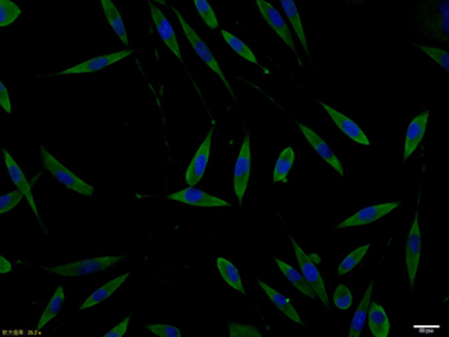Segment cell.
<instances>
[{"label": "cell", "instance_id": "17", "mask_svg": "<svg viewBox=\"0 0 449 337\" xmlns=\"http://www.w3.org/2000/svg\"><path fill=\"white\" fill-rule=\"evenodd\" d=\"M258 285L261 286V288L264 290L266 295L269 296V299L271 300L272 304L276 307V308L288 317L289 319H292L293 322L300 324V326H305V323L300 318V313L297 312V309L294 308L292 302L289 298H286L285 295L278 293V290H275L273 287L267 285L264 281L257 280Z\"/></svg>", "mask_w": 449, "mask_h": 337}, {"label": "cell", "instance_id": "32", "mask_svg": "<svg viewBox=\"0 0 449 337\" xmlns=\"http://www.w3.org/2000/svg\"><path fill=\"white\" fill-rule=\"evenodd\" d=\"M334 304L340 310H348L353 305V294L350 288L345 285H338L334 293Z\"/></svg>", "mask_w": 449, "mask_h": 337}, {"label": "cell", "instance_id": "6", "mask_svg": "<svg viewBox=\"0 0 449 337\" xmlns=\"http://www.w3.org/2000/svg\"><path fill=\"white\" fill-rule=\"evenodd\" d=\"M250 168H252V151H250V135L244 136L242 148L234 167V194L239 207H242L244 196L250 185Z\"/></svg>", "mask_w": 449, "mask_h": 337}, {"label": "cell", "instance_id": "25", "mask_svg": "<svg viewBox=\"0 0 449 337\" xmlns=\"http://www.w3.org/2000/svg\"><path fill=\"white\" fill-rule=\"evenodd\" d=\"M294 160H295L294 149L292 146H286L285 149H283V151L280 153L275 168H273L272 181L275 184H278V182L286 184L288 182V177H289V173H290V170L294 165Z\"/></svg>", "mask_w": 449, "mask_h": 337}, {"label": "cell", "instance_id": "27", "mask_svg": "<svg viewBox=\"0 0 449 337\" xmlns=\"http://www.w3.org/2000/svg\"><path fill=\"white\" fill-rule=\"evenodd\" d=\"M221 35L222 37L225 39V42L228 43V46H230L233 51H235L239 57L245 59V61H248V62L253 63V65H259L256 54H254L250 46L244 43V42H242L238 36L231 34V32H228L226 30H222Z\"/></svg>", "mask_w": 449, "mask_h": 337}, {"label": "cell", "instance_id": "3", "mask_svg": "<svg viewBox=\"0 0 449 337\" xmlns=\"http://www.w3.org/2000/svg\"><path fill=\"white\" fill-rule=\"evenodd\" d=\"M171 9L173 11V13L176 15V17H178V22H180V25H181V29L184 31V35L186 36L187 42L192 45V51H195L197 56L207 65V67H209V68L221 79L222 84L228 89V91L230 93V95L233 96V99H235V93L233 91V87L230 85L228 79L225 77V73L222 72L221 67L219 65V62H217V59L214 57V53L208 48L207 44L204 43V42L202 40V37L194 31L192 26H190L185 18H184V15L180 13V11H178L176 8L173 7H171Z\"/></svg>", "mask_w": 449, "mask_h": 337}, {"label": "cell", "instance_id": "22", "mask_svg": "<svg viewBox=\"0 0 449 337\" xmlns=\"http://www.w3.org/2000/svg\"><path fill=\"white\" fill-rule=\"evenodd\" d=\"M275 262L278 265V269L285 276L286 280L289 281L293 286L297 287V290L300 291V294L306 295L309 299H317V295L312 290V287L309 286L308 282L305 280L302 273L298 272L290 265H288L283 259L275 257Z\"/></svg>", "mask_w": 449, "mask_h": 337}, {"label": "cell", "instance_id": "7", "mask_svg": "<svg viewBox=\"0 0 449 337\" xmlns=\"http://www.w3.org/2000/svg\"><path fill=\"white\" fill-rule=\"evenodd\" d=\"M256 4L266 23L278 34V37L286 44V46H289V49L298 57V51L295 48V42H294L292 31L286 25L283 15L278 13L276 8L273 7L271 3H269L266 0H256Z\"/></svg>", "mask_w": 449, "mask_h": 337}, {"label": "cell", "instance_id": "2", "mask_svg": "<svg viewBox=\"0 0 449 337\" xmlns=\"http://www.w3.org/2000/svg\"><path fill=\"white\" fill-rule=\"evenodd\" d=\"M125 258H126L125 255H103V257H95V258L82 259L79 262L67 263V265L44 267V269L62 277H80L90 273L104 272Z\"/></svg>", "mask_w": 449, "mask_h": 337}, {"label": "cell", "instance_id": "24", "mask_svg": "<svg viewBox=\"0 0 449 337\" xmlns=\"http://www.w3.org/2000/svg\"><path fill=\"white\" fill-rule=\"evenodd\" d=\"M217 268L221 274L222 280L225 281L228 286L234 288L240 294L247 295L244 285H242V276L238 271V268L233 265V262H230L228 259L223 258V257H219L217 258Z\"/></svg>", "mask_w": 449, "mask_h": 337}, {"label": "cell", "instance_id": "19", "mask_svg": "<svg viewBox=\"0 0 449 337\" xmlns=\"http://www.w3.org/2000/svg\"><path fill=\"white\" fill-rule=\"evenodd\" d=\"M130 272L123 273L121 276L116 277L113 280L109 281L106 285L99 287L98 290H95L93 294L90 295L85 302L81 304L80 310H85V309L93 308L95 305H98L100 303L106 302L112 295L122 286V284L128 280Z\"/></svg>", "mask_w": 449, "mask_h": 337}, {"label": "cell", "instance_id": "37", "mask_svg": "<svg viewBox=\"0 0 449 337\" xmlns=\"http://www.w3.org/2000/svg\"><path fill=\"white\" fill-rule=\"evenodd\" d=\"M0 107L3 108L8 115H12V113H13V108H12V103H11L9 91H8L7 87L4 85L3 81H0Z\"/></svg>", "mask_w": 449, "mask_h": 337}, {"label": "cell", "instance_id": "23", "mask_svg": "<svg viewBox=\"0 0 449 337\" xmlns=\"http://www.w3.org/2000/svg\"><path fill=\"white\" fill-rule=\"evenodd\" d=\"M281 6H283L286 17H288V20H289L293 29H294V32L297 34L300 45L309 54V46H308V42H307L306 31H305V26H303L300 11H298L295 1H293V0H281Z\"/></svg>", "mask_w": 449, "mask_h": 337}, {"label": "cell", "instance_id": "31", "mask_svg": "<svg viewBox=\"0 0 449 337\" xmlns=\"http://www.w3.org/2000/svg\"><path fill=\"white\" fill-rule=\"evenodd\" d=\"M416 45L420 51H424L428 57L431 58L434 62H436L438 65L443 67V70L445 72L449 71V54L448 51L441 49V48H436V46H429V45H424V44H416Z\"/></svg>", "mask_w": 449, "mask_h": 337}, {"label": "cell", "instance_id": "4", "mask_svg": "<svg viewBox=\"0 0 449 337\" xmlns=\"http://www.w3.org/2000/svg\"><path fill=\"white\" fill-rule=\"evenodd\" d=\"M290 240H292L293 249H294V253H295V258H297V262L300 265V272L303 274L305 280L308 282L309 286L312 287V290L317 295V298L320 299L322 305L330 309L326 286H325V282H324V279L321 276L319 268L316 266L314 255H308L306 251L300 248V244L293 237Z\"/></svg>", "mask_w": 449, "mask_h": 337}, {"label": "cell", "instance_id": "34", "mask_svg": "<svg viewBox=\"0 0 449 337\" xmlns=\"http://www.w3.org/2000/svg\"><path fill=\"white\" fill-rule=\"evenodd\" d=\"M23 198H25V195L20 190L11 191L8 194L3 195L0 198V215H6L12 209H15L23 201Z\"/></svg>", "mask_w": 449, "mask_h": 337}, {"label": "cell", "instance_id": "15", "mask_svg": "<svg viewBox=\"0 0 449 337\" xmlns=\"http://www.w3.org/2000/svg\"><path fill=\"white\" fill-rule=\"evenodd\" d=\"M319 103H320L321 107L324 108V110L330 115V118L334 121V123L338 126V129H340V131L345 136L350 137V140L355 141V143L366 145V146L370 145V140H369L367 135L364 134L362 129L352 118L343 115L342 112L330 107L328 104L324 103L322 101H319Z\"/></svg>", "mask_w": 449, "mask_h": 337}, {"label": "cell", "instance_id": "20", "mask_svg": "<svg viewBox=\"0 0 449 337\" xmlns=\"http://www.w3.org/2000/svg\"><path fill=\"white\" fill-rule=\"evenodd\" d=\"M100 6H102L103 15L106 17V20H107L108 23H109V26L113 30L116 36L121 40L122 43L128 46V44H130L128 31H126V27H125V22H123V18H122L118 8L114 6V3L112 0H102V1H100Z\"/></svg>", "mask_w": 449, "mask_h": 337}, {"label": "cell", "instance_id": "9", "mask_svg": "<svg viewBox=\"0 0 449 337\" xmlns=\"http://www.w3.org/2000/svg\"><path fill=\"white\" fill-rule=\"evenodd\" d=\"M400 205V201H389V203H383V204L361 209L355 215L348 217L347 220H344L343 222L339 223L336 226V229L342 230V229L359 227V226H366V224L376 222L385 215H389L394 209L398 208Z\"/></svg>", "mask_w": 449, "mask_h": 337}, {"label": "cell", "instance_id": "11", "mask_svg": "<svg viewBox=\"0 0 449 337\" xmlns=\"http://www.w3.org/2000/svg\"><path fill=\"white\" fill-rule=\"evenodd\" d=\"M212 139H214V129H209L207 136L203 140V143L200 144L198 151L195 153L194 158L186 170L185 181L189 186L198 185L200 179H203V176H204L208 162H209V155H211Z\"/></svg>", "mask_w": 449, "mask_h": 337}, {"label": "cell", "instance_id": "30", "mask_svg": "<svg viewBox=\"0 0 449 337\" xmlns=\"http://www.w3.org/2000/svg\"><path fill=\"white\" fill-rule=\"evenodd\" d=\"M194 6L199 13L202 21L206 23L211 30H217L220 27L219 18L214 13V8L208 3L207 0H194Z\"/></svg>", "mask_w": 449, "mask_h": 337}, {"label": "cell", "instance_id": "8", "mask_svg": "<svg viewBox=\"0 0 449 337\" xmlns=\"http://www.w3.org/2000/svg\"><path fill=\"white\" fill-rule=\"evenodd\" d=\"M170 201H178L186 205L200 207V208H228L231 207V203L223 201L221 198H217L214 195L208 194L203 190L189 186L176 191L173 194L168 195Z\"/></svg>", "mask_w": 449, "mask_h": 337}, {"label": "cell", "instance_id": "21", "mask_svg": "<svg viewBox=\"0 0 449 337\" xmlns=\"http://www.w3.org/2000/svg\"><path fill=\"white\" fill-rule=\"evenodd\" d=\"M372 294H374V280L371 281L370 285L367 287L364 298L361 299V303L358 304L355 316L352 318L350 322V337H359L361 332L364 330V324L367 321V314H369V308H370L371 302H372Z\"/></svg>", "mask_w": 449, "mask_h": 337}, {"label": "cell", "instance_id": "36", "mask_svg": "<svg viewBox=\"0 0 449 337\" xmlns=\"http://www.w3.org/2000/svg\"><path fill=\"white\" fill-rule=\"evenodd\" d=\"M131 318H133V313H130L128 316L125 317L122 319L121 322L118 323L116 327H113L112 330L108 331L107 333H104V337H123L128 332V324L131 322Z\"/></svg>", "mask_w": 449, "mask_h": 337}, {"label": "cell", "instance_id": "26", "mask_svg": "<svg viewBox=\"0 0 449 337\" xmlns=\"http://www.w3.org/2000/svg\"><path fill=\"white\" fill-rule=\"evenodd\" d=\"M64 302H66V295H64L63 286H58L56 293L48 303L47 308L44 309L43 314L37 321V329H44L51 319H54L63 308Z\"/></svg>", "mask_w": 449, "mask_h": 337}, {"label": "cell", "instance_id": "18", "mask_svg": "<svg viewBox=\"0 0 449 337\" xmlns=\"http://www.w3.org/2000/svg\"><path fill=\"white\" fill-rule=\"evenodd\" d=\"M369 329L371 335L375 337H388L390 333V321L383 305L371 302L369 308Z\"/></svg>", "mask_w": 449, "mask_h": 337}, {"label": "cell", "instance_id": "16", "mask_svg": "<svg viewBox=\"0 0 449 337\" xmlns=\"http://www.w3.org/2000/svg\"><path fill=\"white\" fill-rule=\"evenodd\" d=\"M429 118H430V110L425 109L424 112H421L420 115H416L412 120V122L408 125L406 140H405V149H403V160L405 162L414 154V151L419 148L422 139L425 136Z\"/></svg>", "mask_w": 449, "mask_h": 337}, {"label": "cell", "instance_id": "29", "mask_svg": "<svg viewBox=\"0 0 449 337\" xmlns=\"http://www.w3.org/2000/svg\"><path fill=\"white\" fill-rule=\"evenodd\" d=\"M22 15V9L12 0H0V27L6 29Z\"/></svg>", "mask_w": 449, "mask_h": 337}, {"label": "cell", "instance_id": "38", "mask_svg": "<svg viewBox=\"0 0 449 337\" xmlns=\"http://www.w3.org/2000/svg\"><path fill=\"white\" fill-rule=\"evenodd\" d=\"M12 271V263L4 255L0 257V273H9Z\"/></svg>", "mask_w": 449, "mask_h": 337}, {"label": "cell", "instance_id": "10", "mask_svg": "<svg viewBox=\"0 0 449 337\" xmlns=\"http://www.w3.org/2000/svg\"><path fill=\"white\" fill-rule=\"evenodd\" d=\"M148 4H149L152 20H153V23H154V26L157 29L158 35L161 37V40L173 53V56L178 58V61L184 62V58H183L181 49H180V45H178V37H176L171 22L168 21V18L164 15L162 9H159L153 1L149 0Z\"/></svg>", "mask_w": 449, "mask_h": 337}, {"label": "cell", "instance_id": "13", "mask_svg": "<svg viewBox=\"0 0 449 337\" xmlns=\"http://www.w3.org/2000/svg\"><path fill=\"white\" fill-rule=\"evenodd\" d=\"M1 153H3V159H4V163H6V167H7V171L8 173H9V177L12 179V182L15 184L17 190H20V191L23 193L26 201H29L30 208L32 209L36 220H37L39 222H42V221H40V215H39V212H37L35 198H34V194H32V189H31V185H30L29 179H26V176H25V173L22 171L21 167L16 162L13 157L8 153L7 149H3Z\"/></svg>", "mask_w": 449, "mask_h": 337}, {"label": "cell", "instance_id": "14", "mask_svg": "<svg viewBox=\"0 0 449 337\" xmlns=\"http://www.w3.org/2000/svg\"><path fill=\"white\" fill-rule=\"evenodd\" d=\"M297 126L300 127L303 136L306 137L307 141L314 148V151L320 155L321 159H324L340 176H344V168H343L342 162H340V159L336 157V153L328 146V143L316 131L307 127L306 125L297 122Z\"/></svg>", "mask_w": 449, "mask_h": 337}, {"label": "cell", "instance_id": "5", "mask_svg": "<svg viewBox=\"0 0 449 337\" xmlns=\"http://www.w3.org/2000/svg\"><path fill=\"white\" fill-rule=\"evenodd\" d=\"M421 251H422V236H421L420 218H419V210H417L414 217L412 226L410 229V234L407 237L406 254H405L408 285L411 287V290L414 288V281L419 272Z\"/></svg>", "mask_w": 449, "mask_h": 337}, {"label": "cell", "instance_id": "1", "mask_svg": "<svg viewBox=\"0 0 449 337\" xmlns=\"http://www.w3.org/2000/svg\"><path fill=\"white\" fill-rule=\"evenodd\" d=\"M40 159L44 168L57 179L61 185L67 187L73 193L92 198L94 195V186L80 179L78 174L72 172L66 165H62L53 154H50L44 146H40Z\"/></svg>", "mask_w": 449, "mask_h": 337}, {"label": "cell", "instance_id": "12", "mask_svg": "<svg viewBox=\"0 0 449 337\" xmlns=\"http://www.w3.org/2000/svg\"><path fill=\"white\" fill-rule=\"evenodd\" d=\"M133 54L131 49H126V51H116V53H111V54H106V56H100V57L92 58L89 61H85L80 65H73L64 71L58 72L57 75L59 76H70V75H81V73H92V72L100 71V70H104L107 67L120 62L125 58L130 57Z\"/></svg>", "mask_w": 449, "mask_h": 337}, {"label": "cell", "instance_id": "33", "mask_svg": "<svg viewBox=\"0 0 449 337\" xmlns=\"http://www.w3.org/2000/svg\"><path fill=\"white\" fill-rule=\"evenodd\" d=\"M228 335L231 337H262V333L252 324L228 322Z\"/></svg>", "mask_w": 449, "mask_h": 337}, {"label": "cell", "instance_id": "35", "mask_svg": "<svg viewBox=\"0 0 449 337\" xmlns=\"http://www.w3.org/2000/svg\"><path fill=\"white\" fill-rule=\"evenodd\" d=\"M147 330L150 333H153L157 337H181L183 332L178 330V327L171 326V324H166V323H156V324H148Z\"/></svg>", "mask_w": 449, "mask_h": 337}, {"label": "cell", "instance_id": "28", "mask_svg": "<svg viewBox=\"0 0 449 337\" xmlns=\"http://www.w3.org/2000/svg\"><path fill=\"white\" fill-rule=\"evenodd\" d=\"M370 248L371 245L367 244L364 245V246H359L356 250L352 251L345 258L343 259L342 263L339 265L338 269H336V274L340 277V276H344L347 273L352 272L362 262V259L367 254V251L370 250Z\"/></svg>", "mask_w": 449, "mask_h": 337}]
</instances>
